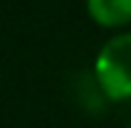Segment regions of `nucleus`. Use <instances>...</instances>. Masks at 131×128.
<instances>
[{"label": "nucleus", "instance_id": "f257e3e1", "mask_svg": "<svg viewBox=\"0 0 131 128\" xmlns=\"http://www.w3.org/2000/svg\"><path fill=\"white\" fill-rule=\"evenodd\" d=\"M94 83L110 101L131 99V30H121L99 48L94 59Z\"/></svg>", "mask_w": 131, "mask_h": 128}, {"label": "nucleus", "instance_id": "f03ea898", "mask_svg": "<svg viewBox=\"0 0 131 128\" xmlns=\"http://www.w3.org/2000/svg\"><path fill=\"white\" fill-rule=\"evenodd\" d=\"M86 11L102 30H126L131 24V0H86Z\"/></svg>", "mask_w": 131, "mask_h": 128}, {"label": "nucleus", "instance_id": "7ed1b4c3", "mask_svg": "<svg viewBox=\"0 0 131 128\" xmlns=\"http://www.w3.org/2000/svg\"><path fill=\"white\" fill-rule=\"evenodd\" d=\"M128 128H131V123H128Z\"/></svg>", "mask_w": 131, "mask_h": 128}]
</instances>
